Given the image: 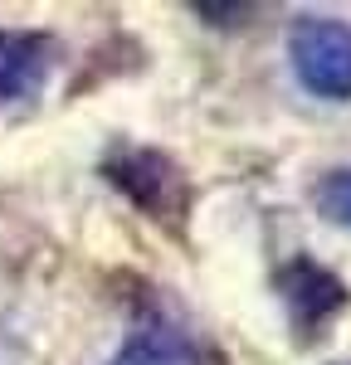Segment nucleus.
Instances as JSON below:
<instances>
[{
  "mask_svg": "<svg viewBox=\"0 0 351 365\" xmlns=\"http://www.w3.org/2000/svg\"><path fill=\"white\" fill-rule=\"evenodd\" d=\"M195 15H205V20H215V25H244L249 15H254V5H195Z\"/></svg>",
  "mask_w": 351,
  "mask_h": 365,
  "instance_id": "0eeeda50",
  "label": "nucleus"
},
{
  "mask_svg": "<svg viewBox=\"0 0 351 365\" xmlns=\"http://www.w3.org/2000/svg\"><path fill=\"white\" fill-rule=\"evenodd\" d=\"M108 365H220V356L190 327H180L171 317H146L108 356Z\"/></svg>",
  "mask_w": 351,
  "mask_h": 365,
  "instance_id": "20e7f679",
  "label": "nucleus"
},
{
  "mask_svg": "<svg viewBox=\"0 0 351 365\" xmlns=\"http://www.w3.org/2000/svg\"><path fill=\"white\" fill-rule=\"evenodd\" d=\"M288 68L317 103H351V20L297 15L288 29Z\"/></svg>",
  "mask_w": 351,
  "mask_h": 365,
  "instance_id": "f257e3e1",
  "label": "nucleus"
},
{
  "mask_svg": "<svg viewBox=\"0 0 351 365\" xmlns=\"http://www.w3.org/2000/svg\"><path fill=\"white\" fill-rule=\"evenodd\" d=\"M278 297H283L292 331L302 341L322 336V327L351 302L347 282L337 278L332 268H322L317 258H307V253H297V258H288L278 268Z\"/></svg>",
  "mask_w": 351,
  "mask_h": 365,
  "instance_id": "7ed1b4c3",
  "label": "nucleus"
},
{
  "mask_svg": "<svg viewBox=\"0 0 351 365\" xmlns=\"http://www.w3.org/2000/svg\"><path fill=\"white\" fill-rule=\"evenodd\" d=\"M103 180L113 190H122L156 225L161 220L180 225L185 210H190V180H185V170L176 166L166 151H156V146H117L113 156L103 161Z\"/></svg>",
  "mask_w": 351,
  "mask_h": 365,
  "instance_id": "f03ea898",
  "label": "nucleus"
},
{
  "mask_svg": "<svg viewBox=\"0 0 351 365\" xmlns=\"http://www.w3.org/2000/svg\"><path fill=\"white\" fill-rule=\"evenodd\" d=\"M312 205H317V215H327L332 225H351V166L327 170L317 185H312Z\"/></svg>",
  "mask_w": 351,
  "mask_h": 365,
  "instance_id": "423d86ee",
  "label": "nucleus"
},
{
  "mask_svg": "<svg viewBox=\"0 0 351 365\" xmlns=\"http://www.w3.org/2000/svg\"><path fill=\"white\" fill-rule=\"evenodd\" d=\"M342 365H351V361H342Z\"/></svg>",
  "mask_w": 351,
  "mask_h": 365,
  "instance_id": "6e6552de",
  "label": "nucleus"
},
{
  "mask_svg": "<svg viewBox=\"0 0 351 365\" xmlns=\"http://www.w3.org/2000/svg\"><path fill=\"white\" fill-rule=\"evenodd\" d=\"M58 63V44L39 29H0V108L29 103L49 83Z\"/></svg>",
  "mask_w": 351,
  "mask_h": 365,
  "instance_id": "39448f33",
  "label": "nucleus"
}]
</instances>
